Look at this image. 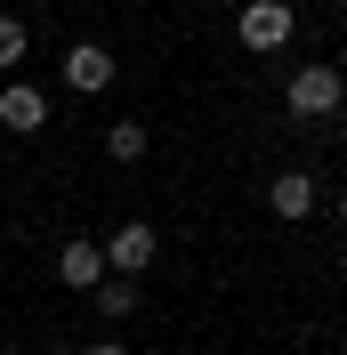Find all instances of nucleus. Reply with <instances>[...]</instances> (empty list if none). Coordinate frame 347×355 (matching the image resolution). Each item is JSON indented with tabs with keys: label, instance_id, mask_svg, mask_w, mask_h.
<instances>
[{
	"label": "nucleus",
	"instance_id": "f257e3e1",
	"mask_svg": "<svg viewBox=\"0 0 347 355\" xmlns=\"http://www.w3.org/2000/svg\"><path fill=\"white\" fill-rule=\"evenodd\" d=\"M291 33H299L291 0H242V17H235V41L251 49V57H275V49H291Z\"/></svg>",
	"mask_w": 347,
	"mask_h": 355
},
{
	"label": "nucleus",
	"instance_id": "f03ea898",
	"mask_svg": "<svg viewBox=\"0 0 347 355\" xmlns=\"http://www.w3.org/2000/svg\"><path fill=\"white\" fill-rule=\"evenodd\" d=\"M339 97H347V81L331 65H299L282 81V113H291V121H323V113H339Z\"/></svg>",
	"mask_w": 347,
	"mask_h": 355
},
{
	"label": "nucleus",
	"instance_id": "7ed1b4c3",
	"mask_svg": "<svg viewBox=\"0 0 347 355\" xmlns=\"http://www.w3.org/2000/svg\"><path fill=\"white\" fill-rule=\"evenodd\" d=\"M97 250H105V266H113V275H130V283H137V275L153 266V250H162V243H153V226H146V218H121Z\"/></svg>",
	"mask_w": 347,
	"mask_h": 355
},
{
	"label": "nucleus",
	"instance_id": "20e7f679",
	"mask_svg": "<svg viewBox=\"0 0 347 355\" xmlns=\"http://www.w3.org/2000/svg\"><path fill=\"white\" fill-rule=\"evenodd\" d=\"M65 89H81V97L113 89V49H97V41H73V49H65Z\"/></svg>",
	"mask_w": 347,
	"mask_h": 355
},
{
	"label": "nucleus",
	"instance_id": "39448f33",
	"mask_svg": "<svg viewBox=\"0 0 347 355\" xmlns=\"http://www.w3.org/2000/svg\"><path fill=\"white\" fill-rule=\"evenodd\" d=\"M41 121H49V89H33V81H8V89H0V130L33 137Z\"/></svg>",
	"mask_w": 347,
	"mask_h": 355
},
{
	"label": "nucleus",
	"instance_id": "423d86ee",
	"mask_svg": "<svg viewBox=\"0 0 347 355\" xmlns=\"http://www.w3.org/2000/svg\"><path fill=\"white\" fill-rule=\"evenodd\" d=\"M266 210H275V218H307V210H315V178H307V170H282L275 186H266Z\"/></svg>",
	"mask_w": 347,
	"mask_h": 355
},
{
	"label": "nucleus",
	"instance_id": "0eeeda50",
	"mask_svg": "<svg viewBox=\"0 0 347 355\" xmlns=\"http://www.w3.org/2000/svg\"><path fill=\"white\" fill-rule=\"evenodd\" d=\"M57 275H65L73 291H97V283H105V250H97V243H65V250H57Z\"/></svg>",
	"mask_w": 347,
	"mask_h": 355
},
{
	"label": "nucleus",
	"instance_id": "6e6552de",
	"mask_svg": "<svg viewBox=\"0 0 347 355\" xmlns=\"http://www.w3.org/2000/svg\"><path fill=\"white\" fill-rule=\"evenodd\" d=\"M89 299H97V315H105V323H121V315H137V283H130V275H113V283H97Z\"/></svg>",
	"mask_w": 347,
	"mask_h": 355
},
{
	"label": "nucleus",
	"instance_id": "1a4fd4ad",
	"mask_svg": "<svg viewBox=\"0 0 347 355\" xmlns=\"http://www.w3.org/2000/svg\"><path fill=\"white\" fill-rule=\"evenodd\" d=\"M105 154L113 162H146V130H137V121H113V130H105Z\"/></svg>",
	"mask_w": 347,
	"mask_h": 355
},
{
	"label": "nucleus",
	"instance_id": "9d476101",
	"mask_svg": "<svg viewBox=\"0 0 347 355\" xmlns=\"http://www.w3.org/2000/svg\"><path fill=\"white\" fill-rule=\"evenodd\" d=\"M24 41H33V33H24L17 17H0V65H17V57H24Z\"/></svg>",
	"mask_w": 347,
	"mask_h": 355
},
{
	"label": "nucleus",
	"instance_id": "9b49d317",
	"mask_svg": "<svg viewBox=\"0 0 347 355\" xmlns=\"http://www.w3.org/2000/svg\"><path fill=\"white\" fill-rule=\"evenodd\" d=\"M73 355H130L121 339H97V347H73Z\"/></svg>",
	"mask_w": 347,
	"mask_h": 355
},
{
	"label": "nucleus",
	"instance_id": "f8f14e48",
	"mask_svg": "<svg viewBox=\"0 0 347 355\" xmlns=\"http://www.w3.org/2000/svg\"><path fill=\"white\" fill-rule=\"evenodd\" d=\"M0 355H24V347H0Z\"/></svg>",
	"mask_w": 347,
	"mask_h": 355
},
{
	"label": "nucleus",
	"instance_id": "ddd939ff",
	"mask_svg": "<svg viewBox=\"0 0 347 355\" xmlns=\"http://www.w3.org/2000/svg\"><path fill=\"white\" fill-rule=\"evenodd\" d=\"M339 226H347V202H339Z\"/></svg>",
	"mask_w": 347,
	"mask_h": 355
}]
</instances>
